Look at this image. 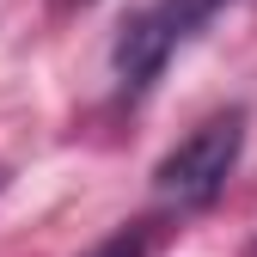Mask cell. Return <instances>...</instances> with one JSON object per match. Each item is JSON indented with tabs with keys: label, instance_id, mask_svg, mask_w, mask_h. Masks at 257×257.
<instances>
[{
	"label": "cell",
	"instance_id": "obj_1",
	"mask_svg": "<svg viewBox=\"0 0 257 257\" xmlns=\"http://www.w3.org/2000/svg\"><path fill=\"white\" fill-rule=\"evenodd\" d=\"M239 147H245V110H214V116H202L153 166V196L166 202V208H178V214L208 208L220 190H227V178L239 166Z\"/></svg>",
	"mask_w": 257,
	"mask_h": 257
},
{
	"label": "cell",
	"instance_id": "obj_2",
	"mask_svg": "<svg viewBox=\"0 0 257 257\" xmlns=\"http://www.w3.org/2000/svg\"><path fill=\"white\" fill-rule=\"evenodd\" d=\"M220 7H233V0H153L147 13H135L116 37V55H110L122 92H147L159 80V68L172 61V49L184 37H196Z\"/></svg>",
	"mask_w": 257,
	"mask_h": 257
},
{
	"label": "cell",
	"instance_id": "obj_3",
	"mask_svg": "<svg viewBox=\"0 0 257 257\" xmlns=\"http://www.w3.org/2000/svg\"><path fill=\"white\" fill-rule=\"evenodd\" d=\"M86 257H153V220H128V227H116L104 245H92Z\"/></svg>",
	"mask_w": 257,
	"mask_h": 257
},
{
	"label": "cell",
	"instance_id": "obj_4",
	"mask_svg": "<svg viewBox=\"0 0 257 257\" xmlns=\"http://www.w3.org/2000/svg\"><path fill=\"white\" fill-rule=\"evenodd\" d=\"M251 257H257V245H251Z\"/></svg>",
	"mask_w": 257,
	"mask_h": 257
}]
</instances>
